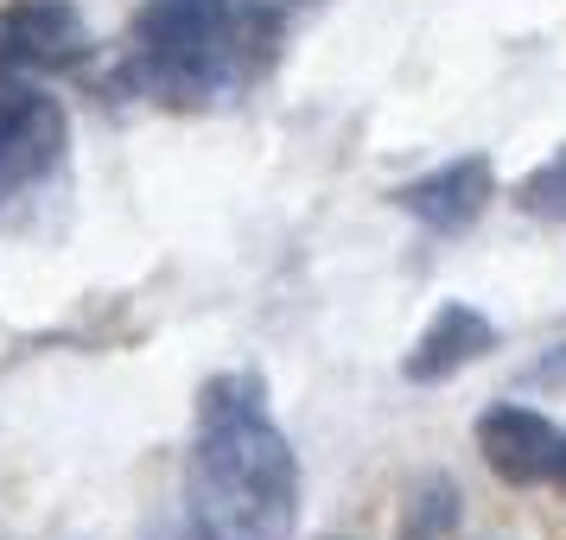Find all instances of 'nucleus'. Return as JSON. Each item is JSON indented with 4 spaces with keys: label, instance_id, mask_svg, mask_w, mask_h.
<instances>
[{
    "label": "nucleus",
    "instance_id": "f257e3e1",
    "mask_svg": "<svg viewBox=\"0 0 566 540\" xmlns=\"http://www.w3.org/2000/svg\"><path fill=\"white\" fill-rule=\"evenodd\" d=\"M185 502L210 540H286L300 521V458L268 407L255 369L198 388V438L185 464Z\"/></svg>",
    "mask_w": 566,
    "mask_h": 540
},
{
    "label": "nucleus",
    "instance_id": "f03ea898",
    "mask_svg": "<svg viewBox=\"0 0 566 540\" xmlns=\"http://www.w3.org/2000/svg\"><path fill=\"white\" fill-rule=\"evenodd\" d=\"M235 7L230 0H147L134 13V52L154 89L166 96H198L223 77L230 64Z\"/></svg>",
    "mask_w": 566,
    "mask_h": 540
},
{
    "label": "nucleus",
    "instance_id": "7ed1b4c3",
    "mask_svg": "<svg viewBox=\"0 0 566 540\" xmlns=\"http://www.w3.org/2000/svg\"><path fill=\"white\" fill-rule=\"evenodd\" d=\"M64 147H71V115L57 96H45V89L0 96V204H13L20 191L52 179Z\"/></svg>",
    "mask_w": 566,
    "mask_h": 540
},
{
    "label": "nucleus",
    "instance_id": "20e7f679",
    "mask_svg": "<svg viewBox=\"0 0 566 540\" xmlns=\"http://www.w3.org/2000/svg\"><path fill=\"white\" fill-rule=\"evenodd\" d=\"M90 52L77 0H7L0 7V71H71Z\"/></svg>",
    "mask_w": 566,
    "mask_h": 540
},
{
    "label": "nucleus",
    "instance_id": "39448f33",
    "mask_svg": "<svg viewBox=\"0 0 566 540\" xmlns=\"http://www.w3.org/2000/svg\"><path fill=\"white\" fill-rule=\"evenodd\" d=\"M490 198H496V172H490L484 153L446 159V166H433V172H420V179H408L401 191H395V204L408 210L413 223H427L433 235L471 230V223L490 210Z\"/></svg>",
    "mask_w": 566,
    "mask_h": 540
},
{
    "label": "nucleus",
    "instance_id": "423d86ee",
    "mask_svg": "<svg viewBox=\"0 0 566 540\" xmlns=\"http://www.w3.org/2000/svg\"><path fill=\"white\" fill-rule=\"evenodd\" d=\"M478 452L503 484H547L554 452H560V426L522 401H496L478 413Z\"/></svg>",
    "mask_w": 566,
    "mask_h": 540
},
{
    "label": "nucleus",
    "instance_id": "0eeeda50",
    "mask_svg": "<svg viewBox=\"0 0 566 540\" xmlns=\"http://www.w3.org/2000/svg\"><path fill=\"white\" fill-rule=\"evenodd\" d=\"M490 350H496V325H490L471 299H446V306L427 318V331L413 337V350L401 357V375L420 382V388H433V382H452L459 369H471V362L490 357Z\"/></svg>",
    "mask_w": 566,
    "mask_h": 540
},
{
    "label": "nucleus",
    "instance_id": "6e6552de",
    "mask_svg": "<svg viewBox=\"0 0 566 540\" xmlns=\"http://www.w3.org/2000/svg\"><path fill=\"white\" fill-rule=\"evenodd\" d=\"M464 521V496L452 477H420L395 515V540H452Z\"/></svg>",
    "mask_w": 566,
    "mask_h": 540
},
{
    "label": "nucleus",
    "instance_id": "1a4fd4ad",
    "mask_svg": "<svg viewBox=\"0 0 566 540\" xmlns=\"http://www.w3.org/2000/svg\"><path fill=\"white\" fill-rule=\"evenodd\" d=\"M515 210L535 216V223H566V147H554L528 179L515 184Z\"/></svg>",
    "mask_w": 566,
    "mask_h": 540
},
{
    "label": "nucleus",
    "instance_id": "9d476101",
    "mask_svg": "<svg viewBox=\"0 0 566 540\" xmlns=\"http://www.w3.org/2000/svg\"><path fill=\"white\" fill-rule=\"evenodd\" d=\"M154 540H210V534L198 528V521H179V528H159Z\"/></svg>",
    "mask_w": 566,
    "mask_h": 540
},
{
    "label": "nucleus",
    "instance_id": "9b49d317",
    "mask_svg": "<svg viewBox=\"0 0 566 540\" xmlns=\"http://www.w3.org/2000/svg\"><path fill=\"white\" fill-rule=\"evenodd\" d=\"M554 484H566V433H560V452H554Z\"/></svg>",
    "mask_w": 566,
    "mask_h": 540
}]
</instances>
